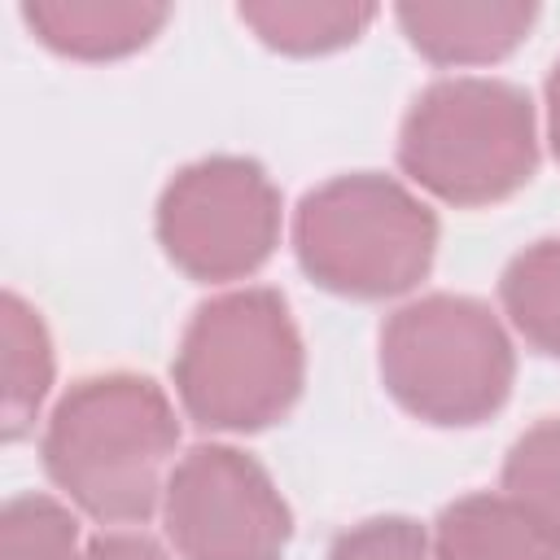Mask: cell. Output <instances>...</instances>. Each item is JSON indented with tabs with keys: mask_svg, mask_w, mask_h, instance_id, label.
<instances>
[{
	"mask_svg": "<svg viewBox=\"0 0 560 560\" xmlns=\"http://www.w3.org/2000/svg\"><path fill=\"white\" fill-rule=\"evenodd\" d=\"M175 438V411L149 376L105 372L57 402L44 433V468L88 516L127 525L158 508Z\"/></svg>",
	"mask_w": 560,
	"mask_h": 560,
	"instance_id": "6da1fadb",
	"label": "cell"
},
{
	"mask_svg": "<svg viewBox=\"0 0 560 560\" xmlns=\"http://www.w3.org/2000/svg\"><path fill=\"white\" fill-rule=\"evenodd\" d=\"M547 114H551V144H556V158H560V61L547 79Z\"/></svg>",
	"mask_w": 560,
	"mask_h": 560,
	"instance_id": "ac0fdd59",
	"label": "cell"
},
{
	"mask_svg": "<svg viewBox=\"0 0 560 560\" xmlns=\"http://www.w3.org/2000/svg\"><path fill=\"white\" fill-rule=\"evenodd\" d=\"M398 158L416 184L455 206L499 201L538 162L529 96L499 79H442L411 105Z\"/></svg>",
	"mask_w": 560,
	"mask_h": 560,
	"instance_id": "3957f363",
	"label": "cell"
},
{
	"mask_svg": "<svg viewBox=\"0 0 560 560\" xmlns=\"http://www.w3.org/2000/svg\"><path fill=\"white\" fill-rule=\"evenodd\" d=\"M162 508L184 560H280L293 529L271 477L232 446H192Z\"/></svg>",
	"mask_w": 560,
	"mask_h": 560,
	"instance_id": "52a82bcc",
	"label": "cell"
},
{
	"mask_svg": "<svg viewBox=\"0 0 560 560\" xmlns=\"http://www.w3.org/2000/svg\"><path fill=\"white\" fill-rule=\"evenodd\" d=\"M328 560H433V547L416 521L381 516V521H363L346 529L332 542Z\"/></svg>",
	"mask_w": 560,
	"mask_h": 560,
	"instance_id": "2e32d148",
	"label": "cell"
},
{
	"mask_svg": "<svg viewBox=\"0 0 560 560\" xmlns=\"http://www.w3.org/2000/svg\"><path fill=\"white\" fill-rule=\"evenodd\" d=\"M241 18L284 52H324L354 39L368 22V4H311V0H271V4H241Z\"/></svg>",
	"mask_w": 560,
	"mask_h": 560,
	"instance_id": "4fadbf2b",
	"label": "cell"
},
{
	"mask_svg": "<svg viewBox=\"0 0 560 560\" xmlns=\"http://www.w3.org/2000/svg\"><path fill=\"white\" fill-rule=\"evenodd\" d=\"M0 372H4V438L18 442L48 385H52V346L44 332L39 311H31L18 293H4L0 302Z\"/></svg>",
	"mask_w": 560,
	"mask_h": 560,
	"instance_id": "8fae6325",
	"label": "cell"
},
{
	"mask_svg": "<svg viewBox=\"0 0 560 560\" xmlns=\"http://www.w3.org/2000/svg\"><path fill=\"white\" fill-rule=\"evenodd\" d=\"M398 22L424 57L464 66L516 48L534 22V4H402Z\"/></svg>",
	"mask_w": 560,
	"mask_h": 560,
	"instance_id": "ba28073f",
	"label": "cell"
},
{
	"mask_svg": "<svg viewBox=\"0 0 560 560\" xmlns=\"http://www.w3.org/2000/svg\"><path fill=\"white\" fill-rule=\"evenodd\" d=\"M503 306L529 346L560 359V236L512 258L503 271Z\"/></svg>",
	"mask_w": 560,
	"mask_h": 560,
	"instance_id": "7c38bea8",
	"label": "cell"
},
{
	"mask_svg": "<svg viewBox=\"0 0 560 560\" xmlns=\"http://www.w3.org/2000/svg\"><path fill=\"white\" fill-rule=\"evenodd\" d=\"M280 197L258 162L206 158L184 166L158 206V236L192 280H236L267 262Z\"/></svg>",
	"mask_w": 560,
	"mask_h": 560,
	"instance_id": "8992f818",
	"label": "cell"
},
{
	"mask_svg": "<svg viewBox=\"0 0 560 560\" xmlns=\"http://www.w3.org/2000/svg\"><path fill=\"white\" fill-rule=\"evenodd\" d=\"M175 385L206 429H262L302 389V341L271 289H236L206 302L179 346Z\"/></svg>",
	"mask_w": 560,
	"mask_h": 560,
	"instance_id": "7a4b0ae2",
	"label": "cell"
},
{
	"mask_svg": "<svg viewBox=\"0 0 560 560\" xmlns=\"http://www.w3.org/2000/svg\"><path fill=\"white\" fill-rule=\"evenodd\" d=\"M79 529L74 516L44 499L22 494L4 503L0 516V560H79Z\"/></svg>",
	"mask_w": 560,
	"mask_h": 560,
	"instance_id": "9a60e30c",
	"label": "cell"
},
{
	"mask_svg": "<svg viewBox=\"0 0 560 560\" xmlns=\"http://www.w3.org/2000/svg\"><path fill=\"white\" fill-rule=\"evenodd\" d=\"M35 35L70 57H118L149 44L162 22L166 4H136V0H39L22 9Z\"/></svg>",
	"mask_w": 560,
	"mask_h": 560,
	"instance_id": "30bf717a",
	"label": "cell"
},
{
	"mask_svg": "<svg viewBox=\"0 0 560 560\" xmlns=\"http://www.w3.org/2000/svg\"><path fill=\"white\" fill-rule=\"evenodd\" d=\"M79 560H166V551L144 534H105L88 542Z\"/></svg>",
	"mask_w": 560,
	"mask_h": 560,
	"instance_id": "e0dca14e",
	"label": "cell"
},
{
	"mask_svg": "<svg viewBox=\"0 0 560 560\" xmlns=\"http://www.w3.org/2000/svg\"><path fill=\"white\" fill-rule=\"evenodd\" d=\"M381 372L411 416L477 424L499 411L512 389V346L481 302L433 293L389 315L381 332Z\"/></svg>",
	"mask_w": 560,
	"mask_h": 560,
	"instance_id": "5b68a950",
	"label": "cell"
},
{
	"mask_svg": "<svg viewBox=\"0 0 560 560\" xmlns=\"http://www.w3.org/2000/svg\"><path fill=\"white\" fill-rule=\"evenodd\" d=\"M433 560H560V538L508 494H468L442 512Z\"/></svg>",
	"mask_w": 560,
	"mask_h": 560,
	"instance_id": "9c48e42d",
	"label": "cell"
},
{
	"mask_svg": "<svg viewBox=\"0 0 560 560\" xmlns=\"http://www.w3.org/2000/svg\"><path fill=\"white\" fill-rule=\"evenodd\" d=\"M293 245L324 289L346 298H394L429 271L438 219L385 175H341L302 197Z\"/></svg>",
	"mask_w": 560,
	"mask_h": 560,
	"instance_id": "277c9868",
	"label": "cell"
},
{
	"mask_svg": "<svg viewBox=\"0 0 560 560\" xmlns=\"http://www.w3.org/2000/svg\"><path fill=\"white\" fill-rule=\"evenodd\" d=\"M503 486L516 508H525L551 538H560V416L538 420L516 438L503 464Z\"/></svg>",
	"mask_w": 560,
	"mask_h": 560,
	"instance_id": "5bb4252c",
	"label": "cell"
}]
</instances>
